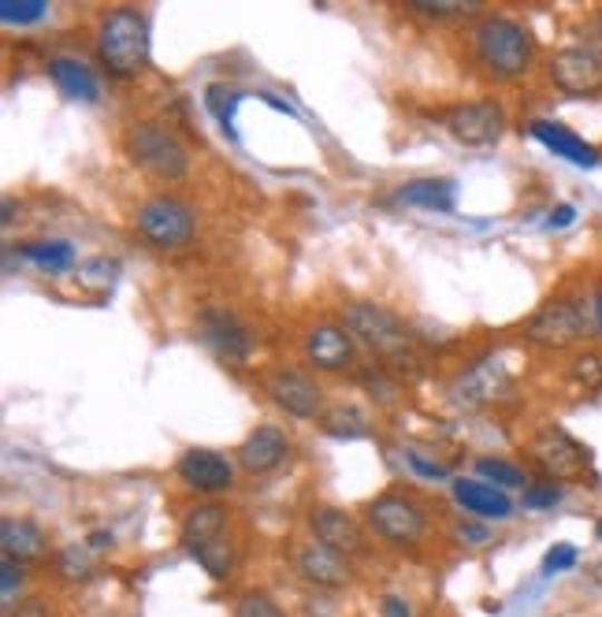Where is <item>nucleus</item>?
I'll return each instance as SVG.
<instances>
[{"mask_svg": "<svg viewBox=\"0 0 602 617\" xmlns=\"http://www.w3.org/2000/svg\"><path fill=\"white\" fill-rule=\"evenodd\" d=\"M153 35L138 8H111L97 23V60L111 79H134L149 68Z\"/></svg>", "mask_w": 602, "mask_h": 617, "instance_id": "f257e3e1", "label": "nucleus"}, {"mask_svg": "<svg viewBox=\"0 0 602 617\" xmlns=\"http://www.w3.org/2000/svg\"><path fill=\"white\" fill-rule=\"evenodd\" d=\"M595 308L599 302L588 294L551 297V302H543L528 321H524V339L543 350H569L602 332V316Z\"/></svg>", "mask_w": 602, "mask_h": 617, "instance_id": "f03ea898", "label": "nucleus"}, {"mask_svg": "<svg viewBox=\"0 0 602 617\" xmlns=\"http://www.w3.org/2000/svg\"><path fill=\"white\" fill-rule=\"evenodd\" d=\"M473 57L495 79H521L535 63V38L521 19L484 16L473 27Z\"/></svg>", "mask_w": 602, "mask_h": 617, "instance_id": "7ed1b4c3", "label": "nucleus"}, {"mask_svg": "<svg viewBox=\"0 0 602 617\" xmlns=\"http://www.w3.org/2000/svg\"><path fill=\"white\" fill-rule=\"evenodd\" d=\"M342 324L350 327V335H357L372 354L383 358V365H406L409 376L417 380V354H412V335L401 324V316L390 313L387 305L376 302H350L342 308Z\"/></svg>", "mask_w": 602, "mask_h": 617, "instance_id": "20e7f679", "label": "nucleus"}, {"mask_svg": "<svg viewBox=\"0 0 602 617\" xmlns=\"http://www.w3.org/2000/svg\"><path fill=\"white\" fill-rule=\"evenodd\" d=\"M123 146H127V157L138 164V168L156 175V179H164V183L186 179L190 153L183 141H178L167 127L156 124V119H138V124H130L127 135H123Z\"/></svg>", "mask_w": 602, "mask_h": 617, "instance_id": "39448f33", "label": "nucleus"}, {"mask_svg": "<svg viewBox=\"0 0 602 617\" xmlns=\"http://www.w3.org/2000/svg\"><path fill=\"white\" fill-rule=\"evenodd\" d=\"M524 454H528V461L546 480H588V483L599 480L595 469H591V461H595L591 450L580 439L569 435L565 428H554V424L540 428L524 443Z\"/></svg>", "mask_w": 602, "mask_h": 617, "instance_id": "423d86ee", "label": "nucleus"}, {"mask_svg": "<svg viewBox=\"0 0 602 617\" xmlns=\"http://www.w3.org/2000/svg\"><path fill=\"white\" fill-rule=\"evenodd\" d=\"M365 517H368V525H372V532L395 547L417 543V539L428 532V513H424V506L398 488L376 494V499L368 502Z\"/></svg>", "mask_w": 602, "mask_h": 617, "instance_id": "0eeeda50", "label": "nucleus"}, {"mask_svg": "<svg viewBox=\"0 0 602 617\" xmlns=\"http://www.w3.org/2000/svg\"><path fill=\"white\" fill-rule=\"evenodd\" d=\"M134 227L138 235L156 249H178L194 238V208L178 202L172 194H156L149 202L138 205L134 213Z\"/></svg>", "mask_w": 602, "mask_h": 617, "instance_id": "6e6552de", "label": "nucleus"}, {"mask_svg": "<svg viewBox=\"0 0 602 617\" xmlns=\"http://www.w3.org/2000/svg\"><path fill=\"white\" fill-rule=\"evenodd\" d=\"M546 75L569 97H595L602 94V52L591 41H584V46H565L546 63Z\"/></svg>", "mask_w": 602, "mask_h": 617, "instance_id": "1a4fd4ad", "label": "nucleus"}, {"mask_svg": "<svg viewBox=\"0 0 602 617\" xmlns=\"http://www.w3.org/2000/svg\"><path fill=\"white\" fill-rule=\"evenodd\" d=\"M197 339L223 365H245L253 354V335L239 324V316L220 305H205L197 313Z\"/></svg>", "mask_w": 602, "mask_h": 617, "instance_id": "9d476101", "label": "nucleus"}, {"mask_svg": "<svg viewBox=\"0 0 602 617\" xmlns=\"http://www.w3.org/2000/svg\"><path fill=\"white\" fill-rule=\"evenodd\" d=\"M443 124L446 130L462 141V146H495L502 138V130H506V108L498 101H462L454 108H446L443 112Z\"/></svg>", "mask_w": 602, "mask_h": 617, "instance_id": "9b49d317", "label": "nucleus"}, {"mask_svg": "<svg viewBox=\"0 0 602 617\" xmlns=\"http://www.w3.org/2000/svg\"><path fill=\"white\" fill-rule=\"evenodd\" d=\"M261 388L279 410H283L287 417H298V421H317L320 410H323L320 383L298 369H272L261 380Z\"/></svg>", "mask_w": 602, "mask_h": 617, "instance_id": "f8f14e48", "label": "nucleus"}, {"mask_svg": "<svg viewBox=\"0 0 602 617\" xmlns=\"http://www.w3.org/2000/svg\"><path fill=\"white\" fill-rule=\"evenodd\" d=\"M175 477L197 494H220L234 488V466L216 450L190 447L175 461Z\"/></svg>", "mask_w": 602, "mask_h": 617, "instance_id": "ddd939ff", "label": "nucleus"}, {"mask_svg": "<svg viewBox=\"0 0 602 617\" xmlns=\"http://www.w3.org/2000/svg\"><path fill=\"white\" fill-rule=\"evenodd\" d=\"M305 361L317 372H342L353 365V335L334 321H317L301 339Z\"/></svg>", "mask_w": 602, "mask_h": 617, "instance_id": "4468645a", "label": "nucleus"}, {"mask_svg": "<svg viewBox=\"0 0 602 617\" xmlns=\"http://www.w3.org/2000/svg\"><path fill=\"white\" fill-rule=\"evenodd\" d=\"M294 569H298L301 580L312 584V588H328V591L346 588V584H350V577H353V572H350V558L339 555V550L317 543V539L294 550Z\"/></svg>", "mask_w": 602, "mask_h": 617, "instance_id": "2eb2a0df", "label": "nucleus"}, {"mask_svg": "<svg viewBox=\"0 0 602 617\" xmlns=\"http://www.w3.org/2000/svg\"><path fill=\"white\" fill-rule=\"evenodd\" d=\"M309 528H312V536H317V543L339 550V555H346V558L361 555V550L368 547L361 525H357L346 510H334V506H312Z\"/></svg>", "mask_w": 602, "mask_h": 617, "instance_id": "dca6fc26", "label": "nucleus"}, {"mask_svg": "<svg viewBox=\"0 0 602 617\" xmlns=\"http://www.w3.org/2000/svg\"><path fill=\"white\" fill-rule=\"evenodd\" d=\"M287 454H290V439H287L283 428L261 424L242 439L239 466L250 472V477H268V472H275L279 466H283Z\"/></svg>", "mask_w": 602, "mask_h": 617, "instance_id": "f3484780", "label": "nucleus"}, {"mask_svg": "<svg viewBox=\"0 0 602 617\" xmlns=\"http://www.w3.org/2000/svg\"><path fill=\"white\" fill-rule=\"evenodd\" d=\"M528 135L540 141V146L551 149L554 157L576 164V168H595L599 164V149L580 138L576 130H569L565 124H554V119H532Z\"/></svg>", "mask_w": 602, "mask_h": 617, "instance_id": "a211bd4d", "label": "nucleus"}, {"mask_svg": "<svg viewBox=\"0 0 602 617\" xmlns=\"http://www.w3.org/2000/svg\"><path fill=\"white\" fill-rule=\"evenodd\" d=\"M227 506L223 502H197L194 510H186L183 525H178V543L190 558L208 543H216L220 536H227Z\"/></svg>", "mask_w": 602, "mask_h": 617, "instance_id": "6ab92c4d", "label": "nucleus"}, {"mask_svg": "<svg viewBox=\"0 0 602 617\" xmlns=\"http://www.w3.org/2000/svg\"><path fill=\"white\" fill-rule=\"evenodd\" d=\"M454 499H457V506H462L465 513L484 517V521H506V517H513L509 494L502 488H495V483L457 477L454 480Z\"/></svg>", "mask_w": 602, "mask_h": 617, "instance_id": "aec40b11", "label": "nucleus"}, {"mask_svg": "<svg viewBox=\"0 0 602 617\" xmlns=\"http://www.w3.org/2000/svg\"><path fill=\"white\" fill-rule=\"evenodd\" d=\"M49 79L56 82V90L64 97H71V101H86V105L100 101V82H97V75L89 71L86 60L56 52V57H49Z\"/></svg>", "mask_w": 602, "mask_h": 617, "instance_id": "412c9836", "label": "nucleus"}, {"mask_svg": "<svg viewBox=\"0 0 602 617\" xmlns=\"http://www.w3.org/2000/svg\"><path fill=\"white\" fill-rule=\"evenodd\" d=\"M45 547H49V539H45L41 525H33L30 517H4V525H0V550H4V558L27 566V561L45 555Z\"/></svg>", "mask_w": 602, "mask_h": 617, "instance_id": "4be33fe9", "label": "nucleus"}, {"mask_svg": "<svg viewBox=\"0 0 602 617\" xmlns=\"http://www.w3.org/2000/svg\"><path fill=\"white\" fill-rule=\"evenodd\" d=\"M395 202L428 208V213H454L457 208V183L454 179H412L406 186H398Z\"/></svg>", "mask_w": 602, "mask_h": 617, "instance_id": "5701e85b", "label": "nucleus"}, {"mask_svg": "<svg viewBox=\"0 0 602 617\" xmlns=\"http://www.w3.org/2000/svg\"><path fill=\"white\" fill-rule=\"evenodd\" d=\"M245 97H256L250 90H234V86L227 82H212L208 90H205V108H208V116L216 119L220 130L227 135L231 141H239V130H234V112H239V105L245 101Z\"/></svg>", "mask_w": 602, "mask_h": 617, "instance_id": "b1692460", "label": "nucleus"}, {"mask_svg": "<svg viewBox=\"0 0 602 617\" xmlns=\"http://www.w3.org/2000/svg\"><path fill=\"white\" fill-rule=\"evenodd\" d=\"M19 257L38 264V268H45V272H67L75 264V246L64 238H38V242L19 246Z\"/></svg>", "mask_w": 602, "mask_h": 617, "instance_id": "393cba45", "label": "nucleus"}, {"mask_svg": "<svg viewBox=\"0 0 602 617\" xmlns=\"http://www.w3.org/2000/svg\"><path fill=\"white\" fill-rule=\"evenodd\" d=\"M495 391H498V376L491 372L487 361H476V365L454 383V399L465 405H479V402L495 399Z\"/></svg>", "mask_w": 602, "mask_h": 617, "instance_id": "a878e982", "label": "nucleus"}, {"mask_svg": "<svg viewBox=\"0 0 602 617\" xmlns=\"http://www.w3.org/2000/svg\"><path fill=\"white\" fill-rule=\"evenodd\" d=\"M476 477L479 480H495V488H502V491L528 488V477H524V469L513 466V461H502V458H479L476 461Z\"/></svg>", "mask_w": 602, "mask_h": 617, "instance_id": "bb28decb", "label": "nucleus"}, {"mask_svg": "<svg viewBox=\"0 0 602 617\" xmlns=\"http://www.w3.org/2000/svg\"><path fill=\"white\" fill-rule=\"evenodd\" d=\"M49 16V4L45 0H0V19L8 27H33Z\"/></svg>", "mask_w": 602, "mask_h": 617, "instance_id": "cd10ccee", "label": "nucleus"}, {"mask_svg": "<svg viewBox=\"0 0 602 617\" xmlns=\"http://www.w3.org/2000/svg\"><path fill=\"white\" fill-rule=\"evenodd\" d=\"M323 432L334 439H365L368 421H365V413H357V410H331L323 417Z\"/></svg>", "mask_w": 602, "mask_h": 617, "instance_id": "c85d7f7f", "label": "nucleus"}, {"mask_svg": "<svg viewBox=\"0 0 602 617\" xmlns=\"http://www.w3.org/2000/svg\"><path fill=\"white\" fill-rule=\"evenodd\" d=\"M409 8L420 16H431V19H462V16L479 12L476 0H409Z\"/></svg>", "mask_w": 602, "mask_h": 617, "instance_id": "c756f323", "label": "nucleus"}, {"mask_svg": "<svg viewBox=\"0 0 602 617\" xmlns=\"http://www.w3.org/2000/svg\"><path fill=\"white\" fill-rule=\"evenodd\" d=\"M569 380H573L580 391H599L602 388V358L599 354L573 358V365H569Z\"/></svg>", "mask_w": 602, "mask_h": 617, "instance_id": "7c9ffc66", "label": "nucleus"}, {"mask_svg": "<svg viewBox=\"0 0 602 617\" xmlns=\"http://www.w3.org/2000/svg\"><path fill=\"white\" fill-rule=\"evenodd\" d=\"M111 280H116V261H108V257H89L82 268H78V283H82L86 291H108Z\"/></svg>", "mask_w": 602, "mask_h": 617, "instance_id": "2f4dec72", "label": "nucleus"}, {"mask_svg": "<svg viewBox=\"0 0 602 617\" xmlns=\"http://www.w3.org/2000/svg\"><path fill=\"white\" fill-rule=\"evenodd\" d=\"M562 502V483L557 480H532L524 488V510H554Z\"/></svg>", "mask_w": 602, "mask_h": 617, "instance_id": "473e14b6", "label": "nucleus"}, {"mask_svg": "<svg viewBox=\"0 0 602 617\" xmlns=\"http://www.w3.org/2000/svg\"><path fill=\"white\" fill-rule=\"evenodd\" d=\"M231 617H283L279 603L268 591H245L239 603H234Z\"/></svg>", "mask_w": 602, "mask_h": 617, "instance_id": "72a5a7b5", "label": "nucleus"}, {"mask_svg": "<svg viewBox=\"0 0 602 617\" xmlns=\"http://www.w3.org/2000/svg\"><path fill=\"white\" fill-rule=\"evenodd\" d=\"M576 561H580V550L573 543H554L551 550L543 555V577H557V572H569V569H576Z\"/></svg>", "mask_w": 602, "mask_h": 617, "instance_id": "f704fd0d", "label": "nucleus"}, {"mask_svg": "<svg viewBox=\"0 0 602 617\" xmlns=\"http://www.w3.org/2000/svg\"><path fill=\"white\" fill-rule=\"evenodd\" d=\"M56 569H60V577H67V580H89V577H94V566H89L86 550H78V547L60 550V558H56Z\"/></svg>", "mask_w": 602, "mask_h": 617, "instance_id": "c9c22d12", "label": "nucleus"}, {"mask_svg": "<svg viewBox=\"0 0 602 617\" xmlns=\"http://www.w3.org/2000/svg\"><path fill=\"white\" fill-rule=\"evenodd\" d=\"M22 580H27V569H22V561H11V558L0 561V595H4V610H8L11 603H16Z\"/></svg>", "mask_w": 602, "mask_h": 617, "instance_id": "e433bc0d", "label": "nucleus"}, {"mask_svg": "<svg viewBox=\"0 0 602 617\" xmlns=\"http://www.w3.org/2000/svg\"><path fill=\"white\" fill-rule=\"evenodd\" d=\"M406 466L417 472V477H424V480H446V477H450V469L439 466V461H428L420 450H406Z\"/></svg>", "mask_w": 602, "mask_h": 617, "instance_id": "4c0bfd02", "label": "nucleus"}, {"mask_svg": "<svg viewBox=\"0 0 602 617\" xmlns=\"http://www.w3.org/2000/svg\"><path fill=\"white\" fill-rule=\"evenodd\" d=\"M454 536H457V543H465V547H484V543H491V528L479 525V521H462V525L454 528Z\"/></svg>", "mask_w": 602, "mask_h": 617, "instance_id": "58836bf2", "label": "nucleus"}, {"mask_svg": "<svg viewBox=\"0 0 602 617\" xmlns=\"http://www.w3.org/2000/svg\"><path fill=\"white\" fill-rule=\"evenodd\" d=\"M361 380H365V388L376 402H383V405L395 402V383L387 380V372H365Z\"/></svg>", "mask_w": 602, "mask_h": 617, "instance_id": "ea45409f", "label": "nucleus"}, {"mask_svg": "<svg viewBox=\"0 0 602 617\" xmlns=\"http://www.w3.org/2000/svg\"><path fill=\"white\" fill-rule=\"evenodd\" d=\"M4 617H49V606H45L41 595H27V599H16L4 610Z\"/></svg>", "mask_w": 602, "mask_h": 617, "instance_id": "a19ab883", "label": "nucleus"}, {"mask_svg": "<svg viewBox=\"0 0 602 617\" xmlns=\"http://www.w3.org/2000/svg\"><path fill=\"white\" fill-rule=\"evenodd\" d=\"M576 219V208L569 205V202H562V205H554L551 208V216H546V227L551 231H562V227H569Z\"/></svg>", "mask_w": 602, "mask_h": 617, "instance_id": "79ce46f5", "label": "nucleus"}, {"mask_svg": "<svg viewBox=\"0 0 602 617\" xmlns=\"http://www.w3.org/2000/svg\"><path fill=\"white\" fill-rule=\"evenodd\" d=\"M379 610H383V617H412L401 595H383V606H379Z\"/></svg>", "mask_w": 602, "mask_h": 617, "instance_id": "37998d69", "label": "nucleus"}, {"mask_svg": "<svg viewBox=\"0 0 602 617\" xmlns=\"http://www.w3.org/2000/svg\"><path fill=\"white\" fill-rule=\"evenodd\" d=\"M111 543H116V536H111V532H105V528H100V532H94V536H89V550H108Z\"/></svg>", "mask_w": 602, "mask_h": 617, "instance_id": "c03bdc74", "label": "nucleus"}, {"mask_svg": "<svg viewBox=\"0 0 602 617\" xmlns=\"http://www.w3.org/2000/svg\"><path fill=\"white\" fill-rule=\"evenodd\" d=\"M591 46L602 52V12L595 16V23H591Z\"/></svg>", "mask_w": 602, "mask_h": 617, "instance_id": "a18cd8bd", "label": "nucleus"}, {"mask_svg": "<svg viewBox=\"0 0 602 617\" xmlns=\"http://www.w3.org/2000/svg\"><path fill=\"white\" fill-rule=\"evenodd\" d=\"M588 577H591V584H599V588H602V561H591Z\"/></svg>", "mask_w": 602, "mask_h": 617, "instance_id": "49530a36", "label": "nucleus"}, {"mask_svg": "<svg viewBox=\"0 0 602 617\" xmlns=\"http://www.w3.org/2000/svg\"><path fill=\"white\" fill-rule=\"evenodd\" d=\"M11 219H16V202L8 197V202H4V227L11 224Z\"/></svg>", "mask_w": 602, "mask_h": 617, "instance_id": "de8ad7c7", "label": "nucleus"}, {"mask_svg": "<svg viewBox=\"0 0 602 617\" xmlns=\"http://www.w3.org/2000/svg\"><path fill=\"white\" fill-rule=\"evenodd\" d=\"M595 539H599V543H602V521H595Z\"/></svg>", "mask_w": 602, "mask_h": 617, "instance_id": "09e8293b", "label": "nucleus"}]
</instances>
